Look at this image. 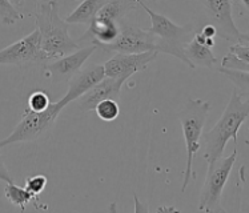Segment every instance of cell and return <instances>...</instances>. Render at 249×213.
I'll list each match as a JSON object with an SVG mask.
<instances>
[{
  "instance_id": "6da1fadb",
  "label": "cell",
  "mask_w": 249,
  "mask_h": 213,
  "mask_svg": "<svg viewBox=\"0 0 249 213\" xmlns=\"http://www.w3.org/2000/svg\"><path fill=\"white\" fill-rule=\"evenodd\" d=\"M34 18L40 35V47L48 61L72 53L80 48L68 34V23L59 15V1L46 0L36 4Z\"/></svg>"
},
{
  "instance_id": "7a4b0ae2",
  "label": "cell",
  "mask_w": 249,
  "mask_h": 213,
  "mask_svg": "<svg viewBox=\"0 0 249 213\" xmlns=\"http://www.w3.org/2000/svg\"><path fill=\"white\" fill-rule=\"evenodd\" d=\"M249 115V100L240 95L233 88L228 104L224 109L213 128L204 133V159L209 162L223 156L229 139H232L234 145L237 144V135L241 125L247 122Z\"/></svg>"
},
{
  "instance_id": "3957f363",
  "label": "cell",
  "mask_w": 249,
  "mask_h": 213,
  "mask_svg": "<svg viewBox=\"0 0 249 213\" xmlns=\"http://www.w3.org/2000/svg\"><path fill=\"white\" fill-rule=\"evenodd\" d=\"M135 1L138 3L139 7H142V10L149 15L151 28H148L147 31L153 36L156 51L175 56L178 60L183 61L185 66H188L189 68H195L184 53V47L187 46V43L195 35L194 27L191 24L178 26L169 18L151 10L142 0H135Z\"/></svg>"
},
{
  "instance_id": "277c9868",
  "label": "cell",
  "mask_w": 249,
  "mask_h": 213,
  "mask_svg": "<svg viewBox=\"0 0 249 213\" xmlns=\"http://www.w3.org/2000/svg\"><path fill=\"white\" fill-rule=\"evenodd\" d=\"M209 109H211L209 102L201 99H188L181 108V111L178 112V122L181 124L185 151H187V164L184 171L181 192H185L191 180L196 178L192 168L194 159L201 147V136H203V129L208 117Z\"/></svg>"
},
{
  "instance_id": "5b68a950",
  "label": "cell",
  "mask_w": 249,
  "mask_h": 213,
  "mask_svg": "<svg viewBox=\"0 0 249 213\" xmlns=\"http://www.w3.org/2000/svg\"><path fill=\"white\" fill-rule=\"evenodd\" d=\"M237 159V149L234 147L233 152L227 158H219L208 162V169L204 180V185L200 192L198 211L209 213H225L221 205V196L229 175L233 169Z\"/></svg>"
},
{
  "instance_id": "8992f818",
  "label": "cell",
  "mask_w": 249,
  "mask_h": 213,
  "mask_svg": "<svg viewBox=\"0 0 249 213\" xmlns=\"http://www.w3.org/2000/svg\"><path fill=\"white\" fill-rule=\"evenodd\" d=\"M64 106H67V103L63 99H60L59 102L51 103L46 111L43 112H35L27 106L26 111L23 112L20 122L18 123L12 133L0 140V149L16 142H35L37 137L41 136L53 125L56 117L60 115Z\"/></svg>"
},
{
  "instance_id": "52a82bcc",
  "label": "cell",
  "mask_w": 249,
  "mask_h": 213,
  "mask_svg": "<svg viewBox=\"0 0 249 213\" xmlns=\"http://www.w3.org/2000/svg\"><path fill=\"white\" fill-rule=\"evenodd\" d=\"M47 61L48 57L41 50L37 30L0 50V66L26 67L30 64H44Z\"/></svg>"
},
{
  "instance_id": "ba28073f",
  "label": "cell",
  "mask_w": 249,
  "mask_h": 213,
  "mask_svg": "<svg viewBox=\"0 0 249 213\" xmlns=\"http://www.w3.org/2000/svg\"><path fill=\"white\" fill-rule=\"evenodd\" d=\"M205 8V14L219 35L224 40L231 43H248L249 35L243 34L236 27L232 16V1L231 0H200Z\"/></svg>"
},
{
  "instance_id": "9c48e42d",
  "label": "cell",
  "mask_w": 249,
  "mask_h": 213,
  "mask_svg": "<svg viewBox=\"0 0 249 213\" xmlns=\"http://www.w3.org/2000/svg\"><path fill=\"white\" fill-rule=\"evenodd\" d=\"M159 52L147 51L139 53H115L109 60H107L104 67V73L107 77L122 80L123 83L133 76L138 72L145 71L149 63L156 60Z\"/></svg>"
},
{
  "instance_id": "30bf717a",
  "label": "cell",
  "mask_w": 249,
  "mask_h": 213,
  "mask_svg": "<svg viewBox=\"0 0 249 213\" xmlns=\"http://www.w3.org/2000/svg\"><path fill=\"white\" fill-rule=\"evenodd\" d=\"M97 50L115 53H139L156 51V46L153 36L147 30H142L133 26H123L120 28V34L115 40L109 44L97 46Z\"/></svg>"
},
{
  "instance_id": "8fae6325",
  "label": "cell",
  "mask_w": 249,
  "mask_h": 213,
  "mask_svg": "<svg viewBox=\"0 0 249 213\" xmlns=\"http://www.w3.org/2000/svg\"><path fill=\"white\" fill-rule=\"evenodd\" d=\"M97 47L95 44H88L72 53L55 59V61L46 64L44 67L46 76L51 79L52 84H61L70 81L82 70L83 64L91 57L92 53H95Z\"/></svg>"
},
{
  "instance_id": "7c38bea8",
  "label": "cell",
  "mask_w": 249,
  "mask_h": 213,
  "mask_svg": "<svg viewBox=\"0 0 249 213\" xmlns=\"http://www.w3.org/2000/svg\"><path fill=\"white\" fill-rule=\"evenodd\" d=\"M122 80L112 79V77H104L102 81H99L96 86H93L91 89L76 99L77 108L83 112L95 111V106L106 99H115L116 100L123 87Z\"/></svg>"
},
{
  "instance_id": "4fadbf2b",
  "label": "cell",
  "mask_w": 249,
  "mask_h": 213,
  "mask_svg": "<svg viewBox=\"0 0 249 213\" xmlns=\"http://www.w3.org/2000/svg\"><path fill=\"white\" fill-rule=\"evenodd\" d=\"M106 77L104 73V67L103 64H92V66L87 67L82 71H79L72 77L71 80L68 81V91L64 96L61 97L67 106L70 103L75 102L76 99L84 95L88 89H91L92 87L96 86L99 81H102Z\"/></svg>"
},
{
  "instance_id": "5bb4252c",
  "label": "cell",
  "mask_w": 249,
  "mask_h": 213,
  "mask_svg": "<svg viewBox=\"0 0 249 213\" xmlns=\"http://www.w3.org/2000/svg\"><path fill=\"white\" fill-rule=\"evenodd\" d=\"M184 53L187 56L189 63L196 68V67H207V68H212V67L217 63L216 57L213 56L211 48L200 44L195 37L187 43V46L184 47Z\"/></svg>"
},
{
  "instance_id": "9a60e30c",
  "label": "cell",
  "mask_w": 249,
  "mask_h": 213,
  "mask_svg": "<svg viewBox=\"0 0 249 213\" xmlns=\"http://www.w3.org/2000/svg\"><path fill=\"white\" fill-rule=\"evenodd\" d=\"M108 0H84L80 3L76 10L72 12L71 15L67 16L64 20L68 24H86L89 26L97 12L102 10L103 5L107 3Z\"/></svg>"
},
{
  "instance_id": "2e32d148",
  "label": "cell",
  "mask_w": 249,
  "mask_h": 213,
  "mask_svg": "<svg viewBox=\"0 0 249 213\" xmlns=\"http://www.w3.org/2000/svg\"><path fill=\"white\" fill-rule=\"evenodd\" d=\"M136 5L138 3L135 0H108L107 3L103 5L102 10L97 12L96 16L120 23V20L129 11L136 8Z\"/></svg>"
},
{
  "instance_id": "e0dca14e",
  "label": "cell",
  "mask_w": 249,
  "mask_h": 213,
  "mask_svg": "<svg viewBox=\"0 0 249 213\" xmlns=\"http://www.w3.org/2000/svg\"><path fill=\"white\" fill-rule=\"evenodd\" d=\"M4 195L11 204L18 205L20 208L21 212L26 211V207L28 204H34L36 207L37 204L40 203L39 196L32 195V193L27 191L26 188L19 187L15 183H7L4 188Z\"/></svg>"
},
{
  "instance_id": "ac0fdd59",
  "label": "cell",
  "mask_w": 249,
  "mask_h": 213,
  "mask_svg": "<svg viewBox=\"0 0 249 213\" xmlns=\"http://www.w3.org/2000/svg\"><path fill=\"white\" fill-rule=\"evenodd\" d=\"M220 73L228 77L229 80L233 81L234 89L239 92L240 95L245 99H248V88H249V72L239 71V70H231V68H224L220 67Z\"/></svg>"
},
{
  "instance_id": "d6986e66",
  "label": "cell",
  "mask_w": 249,
  "mask_h": 213,
  "mask_svg": "<svg viewBox=\"0 0 249 213\" xmlns=\"http://www.w3.org/2000/svg\"><path fill=\"white\" fill-rule=\"evenodd\" d=\"M23 12L16 8L10 0H0V20L4 26H14L23 20Z\"/></svg>"
},
{
  "instance_id": "ffe728a7",
  "label": "cell",
  "mask_w": 249,
  "mask_h": 213,
  "mask_svg": "<svg viewBox=\"0 0 249 213\" xmlns=\"http://www.w3.org/2000/svg\"><path fill=\"white\" fill-rule=\"evenodd\" d=\"M95 111L103 122H113L120 115V106L115 99H106L95 106Z\"/></svg>"
},
{
  "instance_id": "44dd1931",
  "label": "cell",
  "mask_w": 249,
  "mask_h": 213,
  "mask_svg": "<svg viewBox=\"0 0 249 213\" xmlns=\"http://www.w3.org/2000/svg\"><path fill=\"white\" fill-rule=\"evenodd\" d=\"M50 104H51V100H50L48 93L43 91L32 92L28 99V108L35 112L46 111Z\"/></svg>"
},
{
  "instance_id": "7402d4cb",
  "label": "cell",
  "mask_w": 249,
  "mask_h": 213,
  "mask_svg": "<svg viewBox=\"0 0 249 213\" xmlns=\"http://www.w3.org/2000/svg\"><path fill=\"white\" fill-rule=\"evenodd\" d=\"M47 184H48V178L44 175H35V176H31V178H26V188L28 192H31L35 196H39L44 189H46Z\"/></svg>"
},
{
  "instance_id": "603a6c76",
  "label": "cell",
  "mask_w": 249,
  "mask_h": 213,
  "mask_svg": "<svg viewBox=\"0 0 249 213\" xmlns=\"http://www.w3.org/2000/svg\"><path fill=\"white\" fill-rule=\"evenodd\" d=\"M221 67L224 68H231V70H239V71H248L249 72V63L239 59L237 56L228 53L224 56L223 61H221Z\"/></svg>"
},
{
  "instance_id": "cb8c5ba5",
  "label": "cell",
  "mask_w": 249,
  "mask_h": 213,
  "mask_svg": "<svg viewBox=\"0 0 249 213\" xmlns=\"http://www.w3.org/2000/svg\"><path fill=\"white\" fill-rule=\"evenodd\" d=\"M228 50L229 53L249 63V41L248 43H233L232 46H229Z\"/></svg>"
},
{
  "instance_id": "d4e9b609",
  "label": "cell",
  "mask_w": 249,
  "mask_h": 213,
  "mask_svg": "<svg viewBox=\"0 0 249 213\" xmlns=\"http://www.w3.org/2000/svg\"><path fill=\"white\" fill-rule=\"evenodd\" d=\"M0 181H3V183H14V178L11 176L10 171H8V168L5 165L4 162V158L1 156V153H0Z\"/></svg>"
},
{
  "instance_id": "484cf974",
  "label": "cell",
  "mask_w": 249,
  "mask_h": 213,
  "mask_svg": "<svg viewBox=\"0 0 249 213\" xmlns=\"http://www.w3.org/2000/svg\"><path fill=\"white\" fill-rule=\"evenodd\" d=\"M201 34L205 37H213V36H216V30H214V27L212 24H207L201 31Z\"/></svg>"
},
{
  "instance_id": "4316f807",
  "label": "cell",
  "mask_w": 249,
  "mask_h": 213,
  "mask_svg": "<svg viewBox=\"0 0 249 213\" xmlns=\"http://www.w3.org/2000/svg\"><path fill=\"white\" fill-rule=\"evenodd\" d=\"M241 1V4H243V7H244L245 11L249 10V0H240Z\"/></svg>"
},
{
  "instance_id": "83f0119b",
  "label": "cell",
  "mask_w": 249,
  "mask_h": 213,
  "mask_svg": "<svg viewBox=\"0 0 249 213\" xmlns=\"http://www.w3.org/2000/svg\"><path fill=\"white\" fill-rule=\"evenodd\" d=\"M10 1L15 5V7H20V5L23 4V0H10Z\"/></svg>"
},
{
  "instance_id": "f1b7e54d",
  "label": "cell",
  "mask_w": 249,
  "mask_h": 213,
  "mask_svg": "<svg viewBox=\"0 0 249 213\" xmlns=\"http://www.w3.org/2000/svg\"><path fill=\"white\" fill-rule=\"evenodd\" d=\"M76 1H77V0H76Z\"/></svg>"
}]
</instances>
